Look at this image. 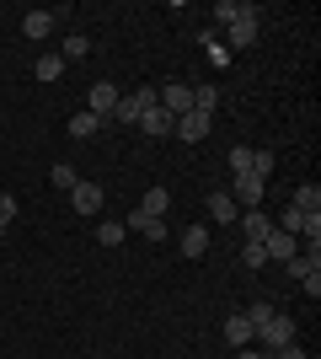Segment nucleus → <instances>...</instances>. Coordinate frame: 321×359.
I'll use <instances>...</instances> for the list:
<instances>
[{"instance_id":"20","label":"nucleus","mask_w":321,"mask_h":359,"mask_svg":"<svg viewBox=\"0 0 321 359\" xmlns=\"http://www.w3.org/2000/svg\"><path fill=\"white\" fill-rule=\"evenodd\" d=\"M214 107H220V86H193V113L214 118Z\"/></svg>"},{"instance_id":"6","label":"nucleus","mask_w":321,"mask_h":359,"mask_svg":"<svg viewBox=\"0 0 321 359\" xmlns=\"http://www.w3.org/2000/svg\"><path fill=\"white\" fill-rule=\"evenodd\" d=\"M262 252L273 257V263H290V257L300 252V236H290V231H278V225H273V231L262 236Z\"/></svg>"},{"instance_id":"14","label":"nucleus","mask_w":321,"mask_h":359,"mask_svg":"<svg viewBox=\"0 0 321 359\" xmlns=\"http://www.w3.org/2000/svg\"><path fill=\"white\" fill-rule=\"evenodd\" d=\"M236 225L246 231V241H262L268 231H273V220H268L262 210H241V220H236Z\"/></svg>"},{"instance_id":"24","label":"nucleus","mask_w":321,"mask_h":359,"mask_svg":"<svg viewBox=\"0 0 321 359\" xmlns=\"http://www.w3.org/2000/svg\"><path fill=\"white\" fill-rule=\"evenodd\" d=\"M64 75V60L59 54H43V60H38V81H59Z\"/></svg>"},{"instance_id":"17","label":"nucleus","mask_w":321,"mask_h":359,"mask_svg":"<svg viewBox=\"0 0 321 359\" xmlns=\"http://www.w3.org/2000/svg\"><path fill=\"white\" fill-rule=\"evenodd\" d=\"M209 252V231L204 225H183V257H204Z\"/></svg>"},{"instance_id":"33","label":"nucleus","mask_w":321,"mask_h":359,"mask_svg":"<svg viewBox=\"0 0 321 359\" xmlns=\"http://www.w3.org/2000/svg\"><path fill=\"white\" fill-rule=\"evenodd\" d=\"M236 359H268V354H257V348H236Z\"/></svg>"},{"instance_id":"26","label":"nucleus","mask_w":321,"mask_h":359,"mask_svg":"<svg viewBox=\"0 0 321 359\" xmlns=\"http://www.w3.org/2000/svg\"><path fill=\"white\" fill-rule=\"evenodd\" d=\"M230 172H236V177L252 172V145H230Z\"/></svg>"},{"instance_id":"13","label":"nucleus","mask_w":321,"mask_h":359,"mask_svg":"<svg viewBox=\"0 0 321 359\" xmlns=\"http://www.w3.org/2000/svg\"><path fill=\"white\" fill-rule=\"evenodd\" d=\"M252 338H257V332H252V322H246V311H241V316H225V344H230V348H246V344H252Z\"/></svg>"},{"instance_id":"15","label":"nucleus","mask_w":321,"mask_h":359,"mask_svg":"<svg viewBox=\"0 0 321 359\" xmlns=\"http://www.w3.org/2000/svg\"><path fill=\"white\" fill-rule=\"evenodd\" d=\"M139 129H145V135H171V129H177V118H171L166 107L155 102L150 113H145V118H139Z\"/></svg>"},{"instance_id":"2","label":"nucleus","mask_w":321,"mask_h":359,"mask_svg":"<svg viewBox=\"0 0 321 359\" xmlns=\"http://www.w3.org/2000/svg\"><path fill=\"white\" fill-rule=\"evenodd\" d=\"M230 198H236V210H262V198H268V182L252 177V172H241L236 177V188H225Z\"/></svg>"},{"instance_id":"21","label":"nucleus","mask_w":321,"mask_h":359,"mask_svg":"<svg viewBox=\"0 0 321 359\" xmlns=\"http://www.w3.org/2000/svg\"><path fill=\"white\" fill-rule=\"evenodd\" d=\"M123 236H129V225H123V220H97V241H102V247H118Z\"/></svg>"},{"instance_id":"25","label":"nucleus","mask_w":321,"mask_h":359,"mask_svg":"<svg viewBox=\"0 0 321 359\" xmlns=\"http://www.w3.org/2000/svg\"><path fill=\"white\" fill-rule=\"evenodd\" d=\"M252 177H273V150H252Z\"/></svg>"},{"instance_id":"23","label":"nucleus","mask_w":321,"mask_h":359,"mask_svg":"<svg viewBox=\"0 0 321 359\" xmlns=\"http://www.w3.org/2000/svg\"><path fill=\"white\" fill-rule=\"evenodd\" d=\"M86 48H92V43H86V32H70V38H64V48H59V60L70 65V60H80Z\"/></svg>"},{"instance_id":"1","label":"nucleus","mask_w":321,"mask_h":359,"mask_svg":"<svg viewBox=\"0 0 321 359\" xmlns=\"http://www.w3.org/2000/svg\"><path fill=\"white\" fill-rule=\"evenodd\" d=\"M155 102H161V97H155V86H139V91H129V97H118L113 118H118V123H139V118H145V113H150Z\"/></svg>"},{"instance_id":"7","label":"nucleus","mask_w":321,"mask_h":359,"mask_svg":"<svg viewBox=\"0 0 321 359\" xmlns=\"http://www.w3.org/2000/svg\"><path fill=\"white\" fill-rule=\"evenodd\" d=\"M70 204H76V215H102V188H97V182H76V188H70Z\"/></svg>"},{"instance_id":"11","label":"nucleus","mask_w":321,"mask_h":359,"mask_svg":"<svg viewBox=\"0 0 321 359\" xmlns=\"http://www.w3.org/2000/svg\"><path fill=\"white\" fill-rule=\"evenodd\" d=\"M139 215H155V220H166V210H171V194L166 188H145V198L134 204Z\"/></svg>"},{"instance_id":"27","label":"nucleus","mask_w":321,"mask_h":359,"mask_svg":"<svg viewBox=\"0 0 321 359\" xmlns=\"http://www.w3.org/2000/svg\"><path fill=\"white\" fill-rule=\"evenodd\" d=\"M241 263H246V269H268V252H262V241H246V247H241Z\"/></svg>"},{"instance_id":"4","label":"nucleus","mask_w":321,"mask_h":359,"mask_svg":"<svg viewBox=\"0 0 321 359\" xmlns=\"http://www.w3.org/2000/svg\"><path fill=\"white\" fill-rule=\"evenodd\" d=\"M155 97H161V107H166L171 118H183V113H193V86H187V81H171V86H161Z\"/></svg>"},{"instance_id":"28","label":"nucleus","mask_w":321,"mask_h":359,"mask_svg":"<svg viewBox=\"0 0 321 359\" xmlns=\"http://www.w3.org/2000/svg\"><path fill=\"white\" fill-rule=\"evenodd\" d=\"M76 166H70V161H54V188H76Z\"/></svg>"},{"instance_id":"32","label":"nucleus","mask_w":321,"mask_h":359,"mask_svg":"<svg viewBox=\"0 0 321 359\" xmlns=\"http://www.w3.org/2000/svg\"><path fill=\"white\" fill-rule=\"evenodd\" d=\"M268 359H311V354H306V348H300V344H284V348H273V354H268Z\"/></svg>"},{"instance_id":"19","label":"nucleus","mask_w":321,"mask_h":359,"mask_svg":"<svg viewBox=\"0 0 321 359\" xmlns=\"http://www.w3.org/2000/svg\"><path fill=\"white\" fill-rule=\"evenodd\" d=\"M22 32H27V38H48V32H54V11H27L22 16Z\"/></svg>"},{"instance_id":"30","label":"nucleus","mask_w":321,"mask_h":359,"mask_svg":"<svg viewBox=\"0 0 321 359\" xmlns=\"http://www.w3.org/2000/svg\"><path fill=\"white\" fill-rule=\"evenodd\" d=\"M11 220H16V198H11V194H0V231H6Z\"/></svg>"},{"instance_id":"8","label":"nucleus","mask_w":321,"mask_h":359,"mask_svg":"<svg viewBox=\"0 0 321 359\" xmlns=\"http://www.w3.org/2000/svg\"><path fill=\"white\" fill-rule=\"evenodd\" d=\"M123 225H129V231H139V236H150V241H166L171 236V225L166 220H155V215H129V220H123Z\"/></svg>"},{"instance_id":"10","label":"nucleus","mask_w":321,"mask_h":359,"mask_svg":"<svg viewBox=\"0 0 321 359\" xmlns=\"http://www.w3.org/2000/svg\"><path fill=\"white\" fill-rule=\"evenodd\" d=\"M214 16H220V27H236V22H246V16H257V6H246V0H220Z\"/></svg>"},{"instance_id":"9","label":"nucleus","mask_w":321,"mask_h":359,"mask_svg":"<svg viewBox=\"0 0 321 359\" xmlns=\"http://www.w3.org/2000/svg\"><path fill=\"white\" fill-rule=\"evenodd\" d=\"M209 123H214V118H204V113H183V118H177V129H171V135H183L187 145H199V140L209 135Z\"/></svg>"},{"instance_id":"16","label":"nucleus","mask_w":321,"mask_h":359,"mask_svg":"<svg viewBox=\"0 0 321 359\" xmlns=\"http://www.w3.org/2000/svg\"><path fill=\"white\" fill-rule=\"evenodd\" d=\"M290 204H294V210H300V215H321V188H316V182H300Z\"/></svg>"},{"instance_id":"12","label":"nucleus","mask_w":321,"mask_h":359,"mask_svg":"<svg viewBox=\"0 0 321 359\" xmlns=\"http://www.w3.org/2000/svg\"><path fill=\"white\" fill-rule=\"evenodd\" d=\"M257 43V16H246L236 27H225V48H252Z\"/></svg>"},{"instance_id":"31","label":"nucleus","mask_w":321,"mask_h":359,"mask_svg":"<svg viewBox=\"0 0 321 359\" xmlns=\"http://www.w3.org/2000/svg\"><path fill=\"white\" fill-rule=\"evenodd\" d=\"M204 48H209V65H220V70L230 65V48L225 43H204Z\"/></svg>"},{"instance_id":"5","label":"nucleus","mask_w":321,"mask_h":359,"mask_svg":"<svg viewBox=\"0 0 321 359\" xmlns=\"http://www.w3.org/2000/svg\"><path fill=\"white\" fill-rule=\"evenodd\" d=\"M123 91L113 86V81H97L92 91H86V113H97V118H113V107H118Z\"/></svg>"},{"instance_id":"22","label":"nucleus","mask_w":321,"mask_h":359,"mask_svg":"<svg viewBox=\"0 0 321 359\" xmlns=\"http://www.w3.org/2000/svg\"><path fill=\"white\" fill-rule=\"evenodd\" d=\"M97 129H102V118H97V113H76V118H70V140H92Z\"/></svg>"},{"instance_id":"29","label":"nucleus","mask_w":321,"mask_h":359,"mask_svg":"<svg viewBox=\"0 0 321 359\" xmlns=\"http://www.w3.org/2000/svg\"><path fill=\"white\" fill-rule=\"evenodd\" d=\"M300 225H306V215L294 210V204H290L284 215H278V231H290V236H300Z\"/></svg>"},{"instance_id":"18","label":"nucleus","mask_w":321,"mask_h":359,"mask_svg":"<svg viewBox=\"0 0 321 359\" xmlns=\"http://www.w3.org/2000/svg\"><path fill=\"white\" fill-rule=\"evenodd\" d=\"M209 215L220 225H236V220H241V210H236V198H230V194H209Z\"/></svg>"},{"instance_id":"3","label":"nucleus","mask_w":321,"mask_h":359,"mask_svg":"<svg viewBox=\"0 0 321 359\" xmlns=\"http://www.w3.org/2000/svg\"><path fill=\"white\" fill-rule=\"evenodd\" d=\"M257 338H262V354H273V348H284V344H294V322L290 316H268V322H262L257 327Z\"/></svg>"}]
</instances>
